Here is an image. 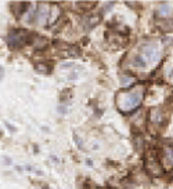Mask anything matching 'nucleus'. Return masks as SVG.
Masks as SVG:
<instances>
[{
	"label": "nucleus",
	"instance_id": "6e6552de",
	"mask_svg": "<svg viewBox=\"0 0 173 189\" xmlns=\"http://www.w3.org/2000/svg\"><path fill=\"white\" fill-rule=\"evenodd\" d=\"M32 47L36 48V50H43L46 48V46L48 44V40L46 37H40V36H35V37H31V41Z\"/></svg>",
	"mask_w": 173,
	"mask_h": 189
},
{
	"label": "nucleus",
	"instance_id": "f03ea898",
	"mask_svg": "<svg viewBox=\"0 0 173 189\" xmlns=\"http://www.w3.org/2000/svg\"><path fill=\"white\" fill-rule=\"evenodd\" d=\"M159 58H161L159 48L157 46H154V44H147V46H144L141 48L140 54L134 58L133 65L137 66V68H143L144 69V68H147L149 65L158 62Z\"/></svg>",
	"mask_w": 173,
	"mask_h": 189
},
{
	"label": "nucleus",
	"instance_id": "f8f14e48",
	"mask_svg": "<svg viewBox=\"0 0 173 189\" xmlns=\"http://www.w3.org/2000/svg\"><path fill=\"white\" fill-rule=\"evenodd\" d=\"M100 19H101V15H96V14H93V15H86V26L90 29V28H93V26H96V25L100 22Z\"/></svg>",
	"mask_w": 173,
	"mask_h": 189
},
{
	"label": "nucleus",
	"instance_id": "f3484780",
	"mask_svg": "<svg viewBox=\"0 0 173 189\" xmlns=\"http://www.w3.org/2000/svg\"><path fill=\"white\" fill-rule=\"evenodd\" d=\"M105 189H112V188H105Z\"/></svg>",
	"mask_w": 173,
	"mask_h": 189
},
{
	"label": "nucleus",
	"instance_id": "1a4fd4ad",
	"mask_svg": "<svg viewBox=\"0 0 173 189\" xmlns=\"http://www.w3.org/2000/svg\"><path fill=\"white\" fill-rule=\"evenodd\" d=\"M60 15H61V10H60V7L54 3V4L51 6V8H50V17H48V24L47 25L54 24L55 21L60 18Z\"/></svg>",
	"mask_w": 173,
	"mask_h": 189
},
{
	"label": "nucleus",
	"instance_id": "20e7f679",
	"mask_svg": "<svg viewBox=\"0 0 173 189\" xmlns=\"http://www.w3.org/2000/svg\"><path fill=\"white\" fill-rule=\"evenodd\" d=\"M144 167L152 177H161L164 175V168L161 164V158H159V152L157 149H149L145 155L144 160Z\"/></svg>",
	"mask_w": 173,
	"mask_h": 189
},
{
	"label": "nucleus",
	"instance_id": "f257e3e1",
	"mask_svg": "<svg viewBox=\"0 0 173 189\" xmlns=\"http://www.w3.org/2000/svg\"><path fill=\"white\" fill-rule=\"evenodd\" d=\"M145 95V87L143 84H133L132 87L119 91L115 97L116 108L122 113H132L141 105Z\"/></svg>",
	"mask_w": 173,
	"mask_h": 189
},
{
	"label": "nucleus",
	"instance_id": "dca6fc26",
	"mask_svg": "<svg viewBox=\"0 0 173 189\" xmlns=\"http://www.w3.org/2000/svg\"><path fill=\"white\" fill-rule=\"evenodd\" d=\"M3 76H4V69H3V66L0 65V79H3Z\"/></svg>",
	"mask_w": 173,
	"mask_h": 189
},
{
	"label": "nucleus",
	"instance_id": "ddd939ff",
	"mask_svg": "<svg viewBox=\"0 0 173 189\" xmlns=\"http://www.w3.org/2000/svg\"><path fill=\"white\" fill-rule=\"evenodd\" d=\"M76 4V7H80L83 8V10H92V8L96 7V1H90V3H75Z\"/></svg>",
	"mask_w": 173,
	"mask_h": 189
},
{
	"label": "nucleus",
	"instance_id": "4468645a",
	"mask_svg": "<svg viewBox=\"0 0 173 189\" xmlns=\"http://www.w3.org/2000/svg\"><path fill=\"white\" fill-rule=\"evenodd\" d=\"M168 181H169V182H173V170L168 171Z\"/></svg>",
	"mask_w": 173,
	"mask_h": 189
},
{
	"label": "nucleus",
	"instance_id": "0eeeda50",
	"mask_svg": "<svg viewBox=\"0 0 173 189\" xmlns=\"http://www.w3.org/2000/svg\"><path fill=\"white\" fill-rule=\"evenodd\" d=\"M31 6V3H28V1H21V3H11V11L15 14V17H21L24 14L25 11L29 8Z\"/></svg>",
	"mask_w": 173,
	"mask_h": 189
},
{
	"label": "nucleus",
	"instance_id": "7ed1b4c3",
	"mask_svg": "<svg viewBox=\"0 0 173 189\" xmlns=\"http://www.w3.org/2000/svg\"><path fill=\"white\" fill-rule=\"evenodd\" d=\"M31 41V33L26 29H11L7 35V44L11 50L22 48Z\"/></svg>",
	"mask_w": 173,
	"mask_h": 189
},
{
	"label": "nucleus",
	"instance_id": "39448f33",
	"mask_svg": "<svg viewBox=\"0 0 173 189\" xmlns=\"http://www.w3.org/2000/svg\"><path fill=\"white\" fill-rule=\"evenodd\" d=\"M50 3H39V6L35 11V24L39 26H47L48 24V17H50Z\"/></svg>",
	"mask_w": 173,
	"mask_h": 189
},
{
	"label": "nucleus",
	"instance_id": "9d476101",
	"mask_svg": "<svg viewBox=\"0 0 173 189\" xmlns=\"http://www.w3.org/2000/svg\"><path fill=\"white\" fill-rule=\"evenodd\" d=\"M170 13H172V6L169 4V3H162L159 7H158L157 10V14L159 17H168V15H170Z\"/></svg>",
	"mask_w": 173,
	"mask_h": 189
},
{
	"label": "nucleus",
	"instance_id": "2eb2a0df",
	"mask_svg": "<svg viewBox=\"0 0 173 189\" xmlns=\"http://www.w3.org/2000/svg\"><path fill=\"white\" fill-rule=\"evenodd\" d=\"M6 126H7V128H8V130H10V131H13V133L15 131V128H14V127H13V126H11V124H8V123H6Z\"/></svg>",
	"mask_w": 173,
	"mask_h": 189
},
{
	"label": "nucleus",
	"instance_id": "423d86ee",
	"mask_svg": "<svg viewBox=\"0 0 173 189\" xmlns=\"http://www.w3.org/2000/svg\"><path fill=\"white\" fill-rule=\"evenodd\" d=\"M159 158H161L162 168L166 167L168 171L173 170V145L165 146V148L162 149V153H159Z\"/></svg>",
	"mask_w": 173,
	"mask_h": 189
},
{
	"label": "nucleus",
	"instance_id": "9b49d317",
	"mask_svg": "<svg viewBox=\"0 0 173 189\" xmlns=\"http://www.w3.org/2000/svg\"><path fill=\"white\" fill-rule=\"evenodd\" d=\"M35 69L36 72H39V73H44V75H48L50 72H51V66L46 63L44 61H42L39 63H35Z\"/></svg>",
	"mask_w": 173,
	"mask_h": 189
}]
</instances>
